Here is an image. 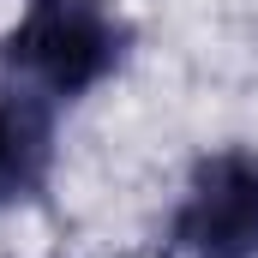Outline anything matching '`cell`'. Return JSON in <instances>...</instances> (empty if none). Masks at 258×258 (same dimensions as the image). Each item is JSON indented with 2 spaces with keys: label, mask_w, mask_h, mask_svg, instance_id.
I'll list each match as a JSON object with an SVG mask.
<instances>
[{
  "label": "cell",
  "mask_w": 258,
  "mask_h": 258,
  "mask_svg": "<svg viewBox=\"0 0 258 258\" xmlns=\"http://www.w3.org/2000/svg\"><path fill=\"white\" fill-rule=\"evenodd\" d=\"M138 48V30L114 0H24L0 30V72L54 96L84 102L102 90Z\"/></svg>",
  "instance_id": "1"
},
{
  "label": "cell",
  "mask_w": 258,
  "mask_h": 258,
  "mask_svg": "<svg viewBox=\"0 0 258 258\" xmlns=\"http://www.w3.org/2000/svg\"><path fill=\"white\" fill-rule=\"evenodd\" d=\"M60 168V102L0 78V210L42 204Z\"/></svg>",
  "instance_id": "3"
},
{
  "label": "cell",
  "mask_w": 258,
  "mask_h": 258,
  "mask_svg": "<svg viewBox=\"0 0 258 258\" xmlns=\"http://www.w3.org/2000/svg\"><path fill=\"white\" fill-rule=\"evenodd\" d=\"M168 258H258V150H204L162 222Z\"/></svg>",
  "instance_id": "2"
}]
</instances>
